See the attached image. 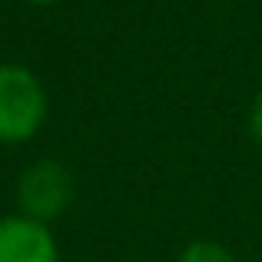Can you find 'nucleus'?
<instances>
[{"instance_id":"1","label":"nucleus","mask_w":262,"mask_h":262,"mask_svg":"<svg viewBox=\"0 0 262 262\" xmlns=\"http://www.w3.org/2000/svg\"><path fill=\"white\" fill-rule=\"evenodd\" d=\"M47 120V90L20 63H0V143H27Z\"/></svg>"},{"instance_id":"2","label":"nucleus","mask_w":262,"mask_h":262,"mask_svg":"<svg viewBox=\"0 0 262 262\" xmlns=\"http://www.w3.org/2000/svg\"><path fill=\"white\" fill-rule=\"evenodd\" d=\"M73 199V179L60 163L53 160H40L30 169H24L17 183V203L20 212L40 223H50L70 206Z\"/></svg>"},{"instance_id":"3","label":"nucleus","mask_w":262,"mask_h":262,"mask_svg":"<svg viewBox=\"0 0 262 262\" xmlns=\"http://www.w3.org/2000/svg\"><path fill=\"white\" fill-rule=\"evenodd\" d=\"M0 262H60L50 223L30 219L24 212L0 219Z\"/></svg>"},{"instance_id":"4","label":"nucleus","mask_w":262,"mask_h":262,"mask_svg":"<svg viewBox=\"0 0 262 262\" xmlns=\"http://www.w3.org/2000/svg\"><path fill=\"white\" fill-rule=\"evenodd\" d=\"M179 262H239L229 249H223L219 243H192L189 249L179 256Z\"/></svg>"},{"instance_id":"5","label":"nucleus","mask_w":262,"mask_h":262,"mask_svg":"<svg viewBox=\"0 0 262 262\" xmlns=\"http://www.w3.org/2000/svg\"><path fill=\"white\" fill-rule=\"evenodd\" d=\"M249 126H252V136H256V143L262 146V93H259V100L252 103V116H249Z\"/></svg>"},{"instance_id":"6","label":"nucleus","mask_w":262,"mask_h":262,"mask_svg":"<svg viewBox=\"0 0 262 262\" xmlns=\"http://www.w3.org/2000/svg\"><path fill=\"white\" fill-rule=\"evenodd\" d=\"M27 4H60V0H27Z\"/></svg>"}]
</instances>
